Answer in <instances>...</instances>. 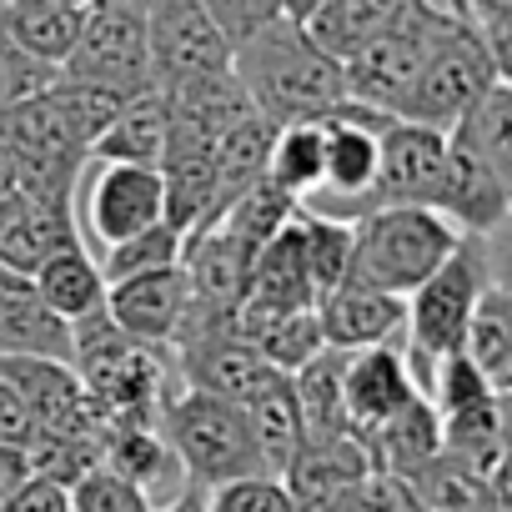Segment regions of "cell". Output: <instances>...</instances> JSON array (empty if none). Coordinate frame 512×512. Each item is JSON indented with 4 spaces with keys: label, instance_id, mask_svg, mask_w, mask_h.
Wrapping results in <instances>:
<instances>
[{
    "label": "cell",
    "instance_id": "9f6ffc18",
    "mask_svg": "<svg viewBox=\"0 0 512 512\" xmlns=\"http://www.w3.org/2000/svg\"><path fill=\"white\" fill-rule=\"evenodd\" d=\"M71 512H76V507H71Z\"/></svg>",
    "mask_w": 512,
    "mask_h": 512
},
{
    "label": "cell",
    "instance_id": "5bb4252c",
    "mask_svg": "<svg viewBox=\"0 0 512 512\" xmlns=\"http://www.w3.org/2000/svg\"><path fill=\"white\" fill-rule=\"evenodd\" d=\"M66 246H81L76 206H56L26 191H11L0 201V262H6V272L36 277Z\"/></svg>",
    "mask_w": 512,
    "mask_h": 512
},
{
    "label": "cell",
    "instance_id": "3957f363",
    "mask_svg": "<svg viewBox=\"0 0 512 512\" xmlns=\"http://www.w3.org/2000/svg\"><path fill=\"white\" fill-rule=\"evenodd\" d=\"M161 432H166L171 452L181 457L186 482L221 487V482H236L251 472H267L262 452H256V437H251V417L236 397H221L206 387H181L161 407Z\"/></svg>",
    "mask_w": 512,
    "mask_h": 512
},
{
    "label": "cell",
    "instance_id": "83f0119b",
    "mask_svg": "<svg viewBox=\"0 0 512 512\" xmlns=\"http://www.w3.org/2000/svg\"><path fill=\"white\" fill-rule=\"evenodd\" d=\"M31 282H36L41 302H46L56 317H66V322H81V317L106 312V277H101V262H96L86 246L56 251Z\"/></svg>",
    "mask_w": 512,
    "mask_h": 512
},
{
    "label": "cell",
    "instance_id": "60d3db41",
    "mask_svg": "<svg viewBox=\"0 0 512 512\" xmlns=\"http://www.w3.org/2000/svg\"><path fill=\"white\" fill-rule=\"evenodd\" d=\"M71 507L76 512H156L151 507V492L136 487L131 477H121L116 467L96 462L76 487H71Z\"/></svg>",
    "mask_w": 512,
    "mask_h": 512
},
{
    "label": "cell",
    "instance_id": "d6a6232c",
    "mask_svg": "<svg viewBox=\"0 0 512 512\" xmlns=\"http://www.w3.org/2000/svg\"><path fill=\"white\" fill-rule=\"evenodd\" d=\"M322 161H327V126H322V116H317V121L277 126L267 176H272L282 191H292L297 201H307L312 191H322Z\"/></svg>",
    "mask_w": 512,
    "mask_h": 512
},
{
    "label": "cell",
    "instance_id": "ab89813d",
    "mask_svg": "<svg viewBox=\"0 0 512 512\" xmlns=\"http://www.w3.org/2000/svg\"><path fill=\"white\" fill-rule=\"evenodd\" d=\"M206 512H302L292 487L272 472H251L221 487H206Z\"/></svg>",
    "mask_w": 512,
    "mask_h": 512
},
{
    "label": "cell",
    "instance_id": "681fc988",
    "mask_svg": "<svg viewBox=\"0 0 512 512\" xmlns=\"http://www.w3.org/2000/svg\"><path fill=\"white\" fill-rule=\"evenodd\" d=\"M11 191H21V161H16V146H11L6 126H0V201H6Z\"/></svg>",
    "mask_w": 512,
    "mask_h": 512
},
{
    "label": "cell",
    "instance_id": "f5cc1de1",
    "mask_svg": "<svg viewBox=\"0 0 512 512\" xmlns=\"http://www.w3.org/2000/svg\"><path fill=\"white\" fill-rule=\"evenodd\" d=\"M11 277H16V272H6V262H0V282H11Z\"/></svg>",
    "mask_w": 512,
    "mask_h": 512
},
{
    "label": "cell",
    "instance_id": "d4e9b609",
    "mask_svg": "<svg viewBox=\"0 0 512 512\" xmlns=\"http://www.w3.org/2000/svg\"><path fill=\"white\" fill-rule=\"evenodd\" d=\"M101 462L116 467L121 477H131V482L146 487V492H156V487H186L181 457L171 452L161 422H111V427H106Z\"/></svg>",
    "mask_w": 512,
    "mask_h": 512
},
{
    "label": "cell",
    "instance_id": "d6986e66",
    "mask_svg": "<svg viewBox=\"0 0 512 512\" xmlns=\"http://www.w3.org/2000/svg\"><path fill=\"white\" fill-rule=\"evenodd\" d=\"M251 262H256V251H246L226 226H201L181 241L191 302H201V307H241V292L251 282Z\"/></svg>",
    "mask_w": 512,
    "mask_h": 512
},
{
    "label": "cell",
    "instance_id": "603a6c76",
    "mask_svg": "<svg viewBox=\"0 0 512 512\" xmlns=\"http://www.w3.org/2000/svg\"><path fill=\"white\" fill-rule=\"evenodd\" d=\"M241 407L251 417V437H256V452H262V467L272 477H282L292 467V457L302 452V442H307V417H302L292 372H272Z\"/></svg>",
    "mask_w": 512,
    "mask_h": 512
},
{
    "label": "cell",
    "instance_id": "e575fe53",
    "mask_svg": "<svg viewBox=\"0 0 512 512\" xmlns=\"http://www.w3.org/2000/svg\"><path fill=\"white\" fill-rule=\"evenodd\" d=\"M302 251H307V272L317 287V302L327 292H337L352 277V251H357V231L352 221H332L302 206Z\"/></svg>",
    "mask_w": 512,
    "mask_h": 512
},
{
    "label": "cell",
    "instance_id": "ee69618b",
    "mask_svg": "<svg viewBox=\"0 0 512 512\" xmlns=\"http://www.w3.org/2000/svg\"><path fill=\"white\" fill-rule=\"evenodd\" d=\"M0 512H71V487L31 472L6 502H0Z\"/></svg>",
    "mask_w": 512,
    "mask_h": 512
},
{
    "label": "cell",
    "instance_id": "277c9868",
    "mask_svg": "<svg viewBox=\"0 0 512 512\" xmlns=\"http://www.w3.org/2000/svg\"><path fill=\"white\" fill-rule=\"evenodd\" d=\"M487 262H482V246L477 236H462L457 251L447 256V262L407 297V367L427 397V377L442 357L462 352L467 347V327H472V312L487 292Z\"/></svg>",
    "mask_w": 512,
    "mask_h": 512
},
{
    "label": "cell",
    "instance_id": "816d5d0a",
    "mask_svg": "<svg viewBox=\"0 0 512 512\" xmlns=\"http://www.w3.org/2000/svg\"><path fill=\"white\" fill-rule=\"evenodd\" d=\"M156 512H206V487H201V482H186V487L171 492V502L156 507Z\"/></svg>",
    "mask_w": 512,
    "mask_h": 512
},
{
    "label": "cell",
    "instance_id": "2e32d148",
    "mask_svg": "<svg viewBox=\"0 0 512 512\" xmlns=\"http://www.w3.org/2000/svg\"><path fill=\"white\" fill-rule=\"evenodd\" d=\"M347 422L352 432H377L382 422H392L402 407H412L422 397L412 367H407V352L397 342H382V347H362V352H347Z\"/></svg>",
    "mask_w": 512,
    "mask_h": 512
},
{
    "label": "cell",
    "instance_id": "836d02e7",
    "mask_svg": "<svg viewBox=\"0 0 512 512\" xmlns=\"http://www.w3.org/2000/svg\"><path fill=\"white\" fill-rule=\"evenodd\" d=\"M452 136H462L487 166H492V176L502 181V191H507V201H512V86H492L457 126H452Z\"/></svg>",
    "mask_w": 512,
    "mask_h": 512
},
{
    "label": "cell",
    "instance_id": "30bf717a",
    "mask_svg": "<svg viewBox=\"0 0 512 512\" xmlns=\"http://www.w3.org/2000/svg\"><path fill=\"white\" fill-rule=\"evenodd\" d=\"M146 31H151L156 86L206 76V71H231L236 51L201 0H146Z\"/></svg>",
    "mask_w": 512,
    "mask_h": 512
},
{
    "label": "cell",
    "instance_id": "8fae6325",
    "mask_svg": "<svg viewBox=\"0 0 512 512\" xmlns=\"http://www.w3.org/2000/svg\"><path fill=\"white\" fill-rule=\"evenodd\" d=\"M81 216L101 246L126 241L156 221H166V176L161 166L136 161H101L81 191Z\"/></svg>",
    "mask_w": 512,
    "mask_h": 512
},
{
    "label": "cell",
    "instance_id": "d590c367",
    "mask_svg": "<svg viewBox=\"0 0 512 512\" xmlns=\"http://www.w3.org/2000/svg\"><path fill=\"white\" fill-rule=\"evenodd\" d=\"M171 262H181V231L166 226V221H156V226H146V231H136V236L106 246V256H101V277H106V287H111V282H126V277H141V272L171 267Z\"/></svg>",
    "mask_w": 512,
    "mask_h": 512
},
{
    "label": "cell",
    "instance_id": "7c38bea8",
    "mask_svg": "<svg viewBox=\"0 0 512 512\" xmlns=\"http://www.w3.org/2000/svg\"><path fill=\"white\" fill-rule=\"evenodd\" d=\"M0 377L21 392L36 427L101 437V447H106V422L96 417V407L86 397V382L71 362H61V357H0Z\"/></svg>",
    "mask_w": 512,
    "mask_h": 512
},
{
    "label": "cell",
    "instance_id": "11a10c76",
    "mask_svg": "<svg viewBox=\"0 0 512 512\" xmlns=\"http://www.w3.org/2000/svg\"><path fill=\"white\" fill-rule=\"evenodd\" d=\"M427 512H437V507H427Z\"/></svg>",
    "mask_w": 512,
    "mask_h": 512
},
{
    "label": "cell",
    "instance_id": "4316f807",
    "mask_svg": "<svg viewBox=\"0 0 512 512\" xmlns=\"http://www.w3.org/2000/svg\"><path fill=\"white\" fill-rule=\"evenodd\" d=\"M272 141H277V126L262 116V111H246L236 126H226L216 141H211V166H216V191H221V216L226 206L267 176V161H272Z\"/></svg>",
    "mask_w": 512,
    "mask_h": 512
},
{
    "label": "cell",
    "instance_id": "9a60e30c",
    "mask_svg": "<svg viewBox=\"0 0 512 512\" xmlns=\"http://www.w3.org/2000/svg\"><path fill=\"white\" fill-rule=\"evenodd\" d=\"M322 317V337L327 347L342 352H362V347H382V342H407V297L367 287L357 277H347L337 292H327L317 302Z\"/></svg>",
    "mask_w": 512,
    "mask_h": 512
},
{
    "label": "cell",
    "instance_id": "8d00e7d4",
    "mask_svg": "<svg viewBox=\"0 0 512 512\" xmlns=\"http://www.w3.org/2000/svg\"><path fill=\"white\" fill-rule=\"evenodd\" d=\"M251 342L262 347V357H267L277 372H302V367H307V362L327 347L317 307H302V312H287V317L267 322V327L256 332Z\"/></svg>",
    "mask_w": 512,
    "mask_h": 512
},
{
    "label": "cell",
    "instance_id": "f1b7e54d",
    "mask_svg": "<svg viewBox=\"0 0 512 512\" xmlns=\"http://www.w3.org/2000/svg\"><path fill=\"white\" fill-rule=\"evenodd\" d=\"M347 352L342 347H322L302 372H292L302 417H307V437L317 432H352L347 422Z\"/></svg>",
    "mask_w": 512,
    "mask_h": 512
},
{
    "label": "cell",
    "instance_id": "bcb514c9",
    "mask_svg": "<svg viewBox=\"0 0 512 512\" xmlns=\"http://www.w3.org/2000/svg\"><path fill=\"white\" fill-rule=\"evenodd\" d=\"M31 437H36V417H31V407L21 402V392L0 377V442H11V447H31Z\"/></svg>",
    "mask_w": 512,
    "mask_h": 512
},
{
    "label": "cell",
    "instance_id": "4dcf8cb0",
    "mask_svg": "<svg viewBox=\"0 0 512 512\" xmlns=\"http://www.w3.org/2000/svg\"><path fill=\"white\" fill-rule=\"evenodd\" d=\"M462 352L487 372V382L497 387V397L512 392V292H502V287H487L482 292Z\"/></svg>",
    "mask_w": 512,
    "mask_h": 512
},
{
    "label": "cell",
    "instance_id": "9c48e42d",
    "mask_svg": "<svg viewBox=\"0 0 512 512\" xmlns=\"http://www.w3.org/2000/svg\"><path fill=\"white\" fill-rule=\"evenodd\" d=\"M447 141H452V131H437V126L412 121V116H392L382 126L377 186L362 196L352 221L377 211V206H432L437 186H442V166H447Z\"/></svg>",
    "mask_w": 512,
    "mask_h": 512
},
{
    "label": "cell",
    "instance_id": "7402d4cb",
    "mask_svg": "<svg viewBox=\"0 0 512 512\" xmlns=\"http://www.w3.org/2000/svg\"><path fill=\"white\" fill-rule=\"evenodd\" d=\"M166 146H171V101H166V86H146L136 91L116 121L96 136L91 156L96 161H136V166H161L166 161Z\"/></svg>",
    "mask_w": 512,
    "mask_h": 512
},
{
    "label": "cell",
    "instance_id": "cb8c5ba5",
    "mask_svg": "<svg viewBox=\"0 0 512 512\" xmlns=\"http://www.w3.org/2000/svg\"><path fill=\"white\" fill-rule=\"evenodd\" d=\"M81 26H86V6H66V0H6L0 6V31L46 66L71 61Z\"/></svg>",
    "mask_w": 512,
    "mask_h": 512
},
{
    "label": "cell",
    "instance_id": "6da1fadb",
    "mask_svg": "<svg viewBox=\"0 0 512 512\" xmlns=\"http://www.w3.org/2000/svg\"><path fill=\"white\" fill-rule=\"evenodd\" d=\"M231 71L241 76L251 106L272 126L317 121V116H332L347 101L342 61L327 46H317V36L292 11H282L251 41H241L236 56H231Z\"/></svg>",
    "mask_w": 512,
    "mask_h": 512
},
{
    "label": "cell",
    "instance_id": "e0dca14e",
    "mask_svg": "<svg viewBox=\"0 0 512 512\" xmlns=\"http://www.w3.org/2000/svg\"><path fill=\"white\" fill-rule=\"evenodd\" d=\"M372 467L377 462H372V447H367L362 432H317V437L302 442V452L292 457L282 482L292 487L302 512H322L337 492H347Z\"/></svg>",
    "mask_w": 512,
    "mask_h": 512
},
{
    "label": "cell",
    "instance_id": "5b68a950",
    "mask_svg": "<svg viewBox=\"0 0 512 512\" xmlns=\"http://www.w3.org/2000/svg\"><path fill=\"white\" fill-rule=\"evenodd\" d=\"M492 86H497V66H492L482 26L472 16H442L427 41V56H422V71H417V86L402 116L452 131Z\"/></svg>",
    "mask_w": 512,
    "mask_h": 512
},
{
    "label": "cell",
    "instance_id": "f6af8a7d",
    "mask_svg": "<svg viewBox=\"0 0 512 512\" xmlns=\"http://www.w3.org/2000/svg\"><path fill=\"white\" fill-rule=\"evenodd\" d=\"M477 246H482V262H487V282L502 287V292H512V211L492 231H482Z\"/></svg>",
    "mask_w": 512,
    "mask_h": 512
},
{
    "label": "cell",
    "instance_id": "db71d44e",
    "mask_svg": "<svg viewBox=\"0 0 512 512\" xmlns=\"http://www.w3.org/2000/svg\"><path fill=\"white\" fill-rule=\"evenodd\" d=\"M66 6H91V0H66Z\"/></svg>",
    "mask_w": 512,
    "mask_h": 512
},
{
    "label": "cell",
    "instance_id": "1f68e13d",
    "mask_svg": "<svg viewBox=\"0 0 512 512\" xmlns=\"http://www.w3.org/2000/svg\"><path fill=\"white\" fill-rule=\"evenodd\" d=\"M402 11H407V0H327V6L317 16H307L302 26L317 36V46H327L337 61H347L367 36H377Z\"/></svg>",
    "mask_w": 512,
    "mask_h": 512
},
{
    "label": "cell",
    "instance_id": "6f0895ef",
    "mask_svg": "<svg viewBox=\"0 0 512 512\" xmlns=\"http://www.w3.org/2000/svg\"><path fill=\"white\" fill-rule=\"evenodd\" d=\"M507 397H512V392H507Z\"/></svg>",
    "mask_w": 512,
    "mask_h": 512
},
{
    "label": "cell",
    "instance_id": "ac0fdd59",
    "mask_svg": "<svg viewBox=\"0 0 512 512\" xmlns=\"http://www.w3.org/2000/svg\"><path fill=\"white\" fill-rule=\"evenodd\" d=\"M432 206H437L462 236H482V231H492V226L512 211L502 181L492 176V166H487L462 136L447 141V166H442V186H437V201H432Z\"/></svg>",
    "mask_w": 512,
    "mask_h": 512
},
{
    "label": "cell",
    "instance_id": "f907efd6",
    "mask_svg": "<svg viewBox=\"0 0 512 512\" xmlns=\"http://www.w3.org/2000/svg\"><path fill=\"white\" fill-rule=\"evenodd\" d=\"M467 16L477 26H497V21H512V0H467Z\"/></svg>",
    "mask_w": 512,
    "mask_h": 512
},
{
    "label": "cell",
    "instance_id": "8992f818",
    "mask_svg": "<svg viewBox=\"0 0 512 512\" xmlns=\"http://www.w3.org/2000/svg\"><path fill=\"white\" fill-rule=\"evenodd\" d=\"M0 126H6L16 161H21V191L56 201V206H76V181H81V166L91 161V141L66 116V106L51 96V86L11 106L0 116Z\"/></svg>",
    "mask_w": 512,
    "mask_h": 512
},
{
    "label": "cell",
    "instance_id": "7a4b0ae2",
    "mask_svg": "<svg viewBox=\"0 0 512 512\" xmlns=\"http://www.w3.org/2000/svg\"><path fill=\"white\" fill-rule=\"evenodd\" d=\"M352 231V277L397 297H412L462 241V231L437 206H377L357 216Z\"/></svg>",
    "mask_w": 512,
    "mask_h": 512
},
{
    "label": "cell",
    "instance_id": "b9f144b4",
    "mask_svg": "<svg viewBox=\"0 0 512 512\" xmlns=\"http://www.w3.org/2000/svg\"><path fill=\"white\" fill-rule=\"evenodd\" d=\"M56 76H61V66H46V61L26 56L6 31H0V116H6L11 106H21V101H31V96H41Z\"/></svg>",
    "mask_w": 512,
    "mask_h": 512
},
{
    "label": "cell",
    "instance_id": "484cf974",
    "mask_svg": "<svg viewBox=\"0 0 512 512\" xmlns=\"http://www.w3.org/2000/svg\"><path fill=\"white\" fill-rule=\"evenodd\" d=\"M372 462L402 477H417L422 467H432L442 457V417L427 397H417L412 407H402L392 422H382L377 432H367Z\"/></svg>",
    "mask_w": 512,
    "mask_h": 512
},
{
    "label": "cell",
    "instance_id": "f35d334b",
    "mask_svg": "<svg viewBox=\"0 0 512 512\" xmlns=\"http://www.w3.org/2000/svg\"><path fill=\"white\" fill-rule=\"evenodd\" d=\"M322 512H427V502H422V492H417L412 477L387 472V467H372L347 492H337Z\"/></svg>",
    "mask_w": 512,
    "mask_h": 512
},
{
    "label": "cell",
    "instance_id": "4fadbf2b",
    "mask_svg": "<svg viewBox=\"0 0 512 512\" xmlns=\"http://www.w3.org/2000/svg\"><path fill=\"white\" fill-rule=\"evenodd\" d=\"M186 307H191V282H186V267H181V262L106 287V312H111V322H116L126 337L151 342V347H171V337H176Z\"/></svg>",
    "mask_w": 512,
    "mask_h": 512
},
{
    "label": "cell",
    "instance_id": "74e56055",
    "mask_svg": "<svg viewBox=\"0 0 512 512\" xmlns=\"http://www.w3.org/2000/svg\"><path fill=\"white\" fill-rule=\"evenodd\" d=\"M26 457H31V472H41V477H51V482H61V487H76V482L101 462V437L46 432V427H36Z\"/></svg>",
    "mask_w": 512,
    "mask_h": 512
},
{
    "label": "cell",
    "instance_id": "7bdbcfd3",
    "mask_svg": "<svg viewBox=\"0 0 512 512\" xmlns=\"http://www.w3.org/2000/svg\"><path fill=\"white\" fill-rule=\"evenodd\" d=\"M201 6L211 11V21L221 26V36L231 41V51L241 41H251L262 26H272L282 11H287V0H201Z\"/></svg>",
    "mask_w": 512,
    "mask_h": 512
},
{
    "label": "cell",
    "instance_id": "f546056e",
    "mask_svg": "<svg viewBox=\"0 0 512 512\" xmlns=\"http://www.w3.org/2000/svg\"><path fill=\"white\" fill-rule=\"evenodd\" d=\"M297 216H302V201H297L292 191H282L272 176H262V181H251V186L226 206V216H221L216 226H226L246 251H262V246L277 241Z\"/></svg>",
    "mask_w": 512,
    "mask_h": 512
},
{
    "label": "cell",
    "instance_id": "c3c4849f",
    "mask_svg": "<svg viewBox=\"0 0 512 512\" xmlns=\"http://www.w3.org/2000/svg\"><path fill=\"white\" fill-rule=\"evenodd\" d=\"M487 36V51H492V66H497V81L512 86V21H497V26H482Z\"/></svg>",
    "mask_w": 512,
    "mask_h": 512
},
{
    "label": "cell",
    "instance_id": "ba28073f",
    "mask_svg": "<svg viewBox=\"0 0 512 512\" xmlns=\"http://www.w3.org/2000/svg\"><path fill=\"white\" fill-rule=\"evenodd\" d=\"M61 71L76 76V81H96V86L126 91V96L156 86L146 6L141 0H91L81 41H76V51H71V61Z\"/></svg>",
    "mask_w": 512,
    "mask_h": 512
},
{
    "label": "cell",
    "instance_id": "ffe728a7",
    "mask_svg": "<svg viewBox=\"0 0 512 512\" xmlns=\"http://www.w3.org/2000/svg\"><path fill=\"white\" fill-rule=\"evenodd\" d=\"M166 101H171V136H191V141H216L226 126L256 111L236 71H206V76L171 81Z\"/></svg>",
    "mask_w": 512,
    "mask_h": 512
},
{
    "label": "cell",
    "instance_id": "44dd1931",
    "mask_svg": "<svg viewBox=\"0 0 512 512\" xmlns=\"http://www.w3.org/2000/svg\"><path fill=\"white\" fill-rule=\"evenodd\" d=\"M0 357H61V362H71V322L41 302L31 277L0 282Z\"/></svg>",
    "mask_w": 512,
    "mask_h": 512
},
{
    "label": "cell",
    "instance_id": "7dc6e473",
    "mask_svg": "<svg viewBox=\"0 0 512 512\" xmlns=\"http://www.w3.org/2000/svg\"><path fill=\"white\" fill-rule=\"evenodd\" d=\"M31 477V457L26 447H11V442H0V502H6L21 482Z\"/></svg>",
    "mask_w": 512,
    "mask_h": 512
},
{
    "label": "cell",
    "instance_id": "52a82bcc",
    "mask_svg": "<svg viewBox=\"0 0 512 512\" xmlns=\"http://www.w3.org/2000/svg\"><path fill=\"white\" fill-rule=\"evenodd\" d=\"M447 11H432L427 0H407V11L397 21H387L377 36H367L347 61V96L362 101V106H377V111H392L402 116L412 86H417V71H422V56H427V41L437 31Z\"/></svg>",
    "mask_w": 512,
    "mask_h": 512
}]
</instances>
